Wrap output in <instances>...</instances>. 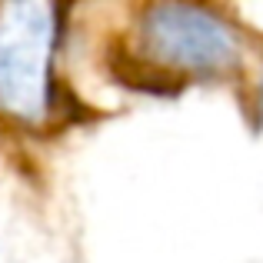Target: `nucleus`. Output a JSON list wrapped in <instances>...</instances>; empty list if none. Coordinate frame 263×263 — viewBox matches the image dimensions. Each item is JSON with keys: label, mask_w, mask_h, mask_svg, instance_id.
Masks as SVG:
<instances>
[{"label": "nucleus", "mask_w": 263, "mask_h": 263, "mask_svg": "<svg viewBox=\"0 0 263 263\" xmlns=\"http://www.w3.org/2000/svg\"><path fill=\"white\" fill-rule=\"evenodd\" d=\"M60 17V7L40 0L0 4V114L24 123L50 114Z\"/></svg>", "instance_id": "f257e3e1"}, {"label": "nucleus", "mask_w": 263, "mask_h": 263, "mask_svg": "<svg viewBox=\"0 0 263 263\" xmlns=\"http://www.w3.org/2000/svg\"><path fill=\"white\" fill-rule=\"evenodd\" d=\"M140 44L154 64L183 73H227L240 60V37L217 10L154 4L140 13Z\"/></svg>", "instance_id": "f03ea898"}, {"label": "nucleus", "mask_w": 263, "mask_h": 263, "mask_svg": "<svg viewBox=\"0 0 263 263\" xmlns=\"http://www.w3.org/2000/svg\"><path fill=\"white\" fill-rule=\"evenodd\" d=\"M260 90H263V80H260Z\"/></svg>", "instance_id": "7ed1b4c3"}]
</instances>
